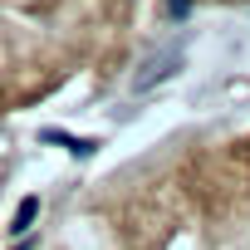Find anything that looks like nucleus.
I'll return each mask as SVG.
<instances>
[{"instance_id":"f257e3e1","label":"nucleus","mask_w":250,"mask_h":250,"mask_svg":"<svg viewBox=\"0 0 250 250\" xmlns=\"http://www.w3.org/2000/svg\"><path fill=\"white\" fill-rule=\"evenodd\" d=\"M35 211H40V201H25V206H20V216H15V226H10V230H25V226H30V221H35Z\"/></svg>"}]
</instances>
